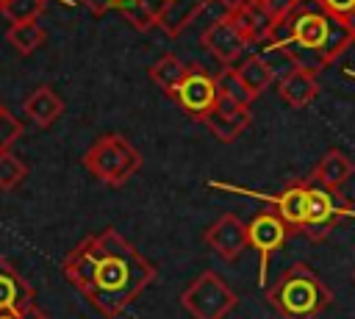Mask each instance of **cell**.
<instances>
[{"mask_svg": "<svg viewBox=\"0 0 355 319\" xmlns=\"http://www.w3.org/2000/svg\"><path fill=\"white\" fill-rule=\"evenodd\" d=\"M205 244L222 258V261H236L247 247H250V230L236 214H222L208 230H205Z\"/></svg>", "mask_w": 355, "mask_h": 319, "instance_id": "cell-10", "label": "cell"}, {"mask_svg": "<svg viewBox=\"0 0 355 319\" xmlns=\"http://www.w3.org/2000/svg\"><path fill=\"white\" fill-rule=\"evenodd\" d=\"M155 277V266L119 230L94 233V275L86 300L105 319L119 316Z\"/></svg>", "mask_w": 355, "mask_h": 319, "instance_id": "cell-1", "label": "cell"}, {"mask_svg": "<svg viewBox=\"0 0 355 319\" xmlns=\"http://www.w3.org/2000/svg\"><path fill=\"white\" fill-rule=\"evenodd\" d=\"M250 122H252L250 105H239V103H233V100H227V97H219V103L214 105V111L205 117L208 130H211L219 141H225V144L236 141V139L250 128Z\"/></svg>", "mask_w": 355, "mask_h": 319, "instance_id": "cell-12", "label": "cell"}, {"mask_svg": "<svg viewBox=\"0 0 355 319\" xmlns=\"http://www.w3.org/2000/svg\"><path fill=\"white\" fill-rule=\"evenodd\" d=\"M216 3H219L225 11H236V8H241L247 0H216Z\"/></svg>", "mask_w": 355, "mask_h": 319, "instance_id": "cell-30", "label": "cell"}, {"mask_svg": "<svg viewBox=\"0 0 355 319\" xmlns=\"http://www.w3.org/2000/svg\"><path fill=\"white\" fill-rule=\"evenodd\" d=\"M352 280H355V272H352Z\"/></svg>", "mask_w": 355, "mask_h": 319, "instance_id": "cell-35", "label": "cell"}, {"mask_svg": "<svg viewBox=\"0 0 355 319\" xmlns=\"http://www.w3.org/2000/svg\"><path fill=\"white\" fill-rule=\"evenodd\" d=\"M44 42V28L36 22H19L8 28V44L19 53V55H31L39 44Z\"/></svg>", "mask_w": 355, "mask_h": 319, "instance_id": "cell-22", "label": "cell"}, {"mask_svg": "<svg viewBox=\"0 0 355 319\" xmlns=\"http://www.w3.org/2000/svg\"><path fill=\"white\" fill-rule=\"evenodd\" d=\"M236 25L241 28V33L247 36V42H272L275 31H277V17L261 3V0H247L241 8L227 11Z\"/></svg>", "mask_w": 355, "mask_h": 319, "instance_id": "cell-13", "label": "cell"}, {"mask_svg": "<svg viewBox=\"0 0 355 319\" xmlns=\"http://www.w3.org/2000/svg\"><path fill=\"white\" fill-rule=\"evenodd\" d=\"M261 3H263V6L277 17V25H280V22H283V19H286V17H288V14H291L302 0H261Z\"/></svg>", "mask_w": 355, "mask_h": 319, "instance_id": "cell-28", "label": "cell"}, {"mask_svg": "<svg viewBox=\"0 0 355 319\" xmlns=\"http://www.w3.org/2000/svg\"><path fill=\"white\" fill-rule=\"evenodd\" d=\"M269 44L272 50L286 53L294 67L319 72L338 61L355 44V22L327 14L316 0H302L277 25L275 39Z\"/></svg>", "mask_w": 355, "mask_h": 319, "instance_id": "cell-2", "label": "cell"}, {"mask_svg": "<svg viewBox=\"0 0 355 319\" xmlns=\"http://www.w3.org/2000/svg\"><path fill=\"white\" fill-rule=\"evenodd\" d=\"M178 105L191 117L205 122V117L214 111V105L219 103V89H216V75H211L205 67L191 64L175 92Z\"/></svg>", "mask_w": 355, "mask_h": 319, "instance_id": "cell-7", "label": "cell"}, {"mask_svg": "<svg viewBox=\"0 0 355 319\" xmlns=\"http://www.w3.org/2000/svg\"><path fill=\"white\" fill-rule=\"evenodd\" d=\"M236 72H239L241 83L250 89L252 97H261V94L269 89V83L275 80V69H272V64H269L263 55H247V58L236 67Z\"/></svg>", "mask_w": 355, "mask_h": 319, "instance_id": "cell-20", "label": "cell"}, {"mask_svg": "<svg viewBox=\"0 0 355 319\" xmlns=\"http://www.w3.org/2000/svg\"><path fill=\"white\" fill-rule=\"evenodd\" d=\"M64 277L86 297L89 286H92V275H94V236H86L83 241H78L69 255L64 258V266H61Z\"/></svg>", "mask_w": 355, "mask_h": 319, "instance_id": "cell-17", "label": "cell"}, {"mask_svg": "<svg viewBox=\"0 0 355 319\" xmlns=\"http://www.w3.org/2000/svg\"><path fill=\"white\" fill-rule=\"evenodd\" d=\"M33 308L36 302H33L31 283L8 258H0V313L25 316Z\"/></svg>", "mask_w": 355, "mask_h": 319, "instance_id": "cell-11", "label": "cell"}, {"mask_svg": "<svg viewBox=\"0 0 355 319\" xmlns=\"http://www.w3.org/2000/svg\"><path fill=\"white\" fill-rule=\"evenodd\" d=\"M352 175H355V161H352L344 150L333 147V150H327V153L316 161V166H313V172H311V180H313L316 186L327 189V191H341L344 183H347Z\"/></svg>", "mask_w": 355, "mask_h": 319, "instance_id": "cell-14", "label": "cell"}, {"mask_svg": "<svg viewBox=\"0 0 355 319\" xmlns=\"http://www.w3.org/2000/svg\"><path fill=\"white\" fill-rule=\"evenodd\" d=\"M266 302L283 319H316L330 308L333 291L308 264H291L266 288Z\"/></svg>", "mask_w": 355, "mask_h": 319, "instance_id": "cell-3", "label": "cell"}, {"mask_svg": "<svg viewBox=\"0 0 355 319\" xmlns=\"http://www.w3.org/2000/svg\"><path fill=\"white\" fill-rule=\"evenodd\" d=\"M236 291L211 269L200 272L180 294V305L191 319H225L236 308Z\"/></svg>", "mask_w": 355, "mask_h": 319, "instance_id": "cell-5", "label": "cell"}, {"mask_svg": "<svg viewBox=\"0 0 355 319\" xmlns=\"http://www.w3.org/2000/svg\"><path fill=\"white\" fill-rule=\"evenodd\" d=\"M200 44H202L219 64L230 67L233 61H239V58L244 55V50H247L250 42H247V36L241 33V28L236 25V19L225 11V17L214 19V22L202 31Z\"/></svg>", "mask_w": 355, "mask_h": 319, "instance_id": "cell-9", "label": "cell"}, {"mask_svg": "<svg viewBox=\"0 0 355 319\" xmlns=\"http://www.w3.org/2000/svg\"><path fill=\"white\" fill-rule=\"evenodd\" d=\"M216 89H219V97H227V100H233V103H239V105H250L255 97L250 94V89L241 83V78H239V72L233 69V67H225L219 75H216Z\"/></svg>", "mask_w": 355, "mask_h": 319, "instance_id": "cell-24", "label": "cell"}, {"mask_svg": "<svg viewBox=\"0 0 355 319\" xmlns=\"http://www.w3.org/2000/svg\"><path fill=\"white\" fill-rule=\"evenodd\" d=\"M22 108H25V117H28L33 125H39V128H50V125L64 114V103H61V97H58L50 86L33 89V92L25 97Z\"/></svg>", "mask_w": 355, "mask_h": 319, "instance_id": "cell-19", "label": "cell"}, {"mask_svg": "<svg viewBox=\"0 0 355 319\" xmlns=\"http://www.w3.org/2000/svg\"><path fill=\"white\" fill-rule=\"evenodd\" d=\"M186 69H189V64H183L178 55L166 53V55H161V58L150 67V80H153L164 94L175 97V92H178V86H180Z\"/></svg>", "mask_w": 355, "mask_h": 319, "instance_id": "cell-21", "label": "cell"}, {"mask_svg": "<svg viewBox=\"0 0 355 319\" xmlns=\"http://www.w3.org/2000/svg\"><path fill=\"white\" fill-rule=\"evenodd\" d=\"M347 211H349V202L341 197V191H327L311 180L308 214H305L300 233L308 236L311 241H324L333 233V227L338 225V219H344Z\"/></svg>", "mask_w": 355, "mask_h": 319, "instance_id": "cell-6", "label": "cell"}, {"mask_svg": "<svg viewBox=\"0 0 355 319\" xmlns=\"http://www.w3.org/2000/svg\"><path fill=\"white\" fill-rule=\"evenodd\" d=\"M133 3H136V0H114V8H119V11H128Z\"/></svg>", "mask_w": 355, "mask_h": 319, "instance_id": "cell-32", "label": "cell"}, {"mask_svg": "<svg viewBox=\"0 0 355 319\" xmlns=\"http://www.w3.org/2000/svg\"><path fill=\"white\" fill-rule=\"evenodd\" d=\"M327 14L338 19H352L355 17V0H316Z\"/></svg>", "mask_w": 355, "mask_h": 319, "instance_id": "cell-27", "label": "cell"}, {"mask_svg": "<svg viewBox=\"0 0 355 319\" xmlns=\"http://www.w3.org/2000/svg\"><path fill=\"white\" fill-rule=\"evenodd\" d=\"M28 175V166L19 155H14L11 150H0V191H11L17 189Z\"/></svg>", "mask_w": 355, "mask_h": 319, "instance_id": "cell-25", "label": "cell"}, {"mask_svg": "<svg viewBox=\"0 0 355 319\" xmlns=\"http://www.w3.org/2000/svg\"><path fill=\"white\" fill-rule=\"evenodd\" d=\"M164 3H169V0H164Z\"/></svg>", "mask_w": 355, "mask_h": 319, "instance_id": "cell-36", "label": "cell"}, {"mask_svg": "<svg viewBox=\"0 0 355 319\" xmlns=\"http://www.w3.org/2000/svg\"><path fill=\"white\" fill-rule=\"evenodd\" d=\"M80 6H83L89 14L103 17L105 11H111V8H114V0H80Z\"/></svg>", "mask_w": 355, "mask_h": 319, "instance_id": "cell-29", "label": "cell"}, {"mask_svg": "<svg viewBox=\"0 0 355 319\" xmlns=\"http://www.w3.org/2000/svg\"><path fill=\"white\" fill-rule=\"evenodd\" d=\"M83 166L105 186H125L141 169V153L119 133L100 136L83 153Z\"/></svg>", "mask_w": 355, "mask_h": 319, "instance_id": "cell-4", "label": "cell"}, {"mask_svg": "<svg viewBox=\"0 0 355 319\" xmlns=\"http://www.w3.org/2000/svg\"><path fill=\"white\" fill-rule=\"evenodd\" d=\"M19 319H50L44 311H39V308H33V311H28L25 316H19Z\"/></svg>", "mask_w": 355, "mask_h": 319, "instance_id": "cell-31", "label": "cell"}, {"mask_svg": "<svg viewBox=\"0 0 355 319\" xmlns=\"http://www.w3.org/2000/svg\"><path fill=\"white\" fill-rule=\"evenodd\" d=\"M3 108H6V105H0V114H3Z\"/></svg>", "mask_w": 355, "mask_h": 319, "instance_id": "cell-34", "label": "cell"}, {"mask_svg": "<svg viewBox=\"0 0 355 319\" xmlns=\"http://www.w3.org/2000/svg\"><path fill=\"white\" fill-rule=\"evenodd\" d=\"M44 6H47V0H0V14L11 25L36 22L44 14Z\"/></svg>", "mask_w": 355, "mask_h": 319, "instance_id": "cell-23", "label": "cell"}, {"mask_svg": "<svg viewBox=\"0 0 355 319\" xmlns=\"http://www.w3.org/2000/svg\"><path fill=\"white\" fill-rule=\"evenodd\" d=\"M277 94L291 105V108H305L316 100L319 94V80L316 72L305 67H291L280 80H277Z\"/></svg>", "mask_w": 355, "mask_h": 319, "instance_id": "cell-16", "label": "cell"}, {"mask_svg": "<svg viewBox=\"0 0 355 319\" xmlns=\"http://www.w3.org/2000/svg\"><path fill=\"white\" fill-rule=\"evenodd\" d=\"M247 230H250V247L258 252L261 258V283L266 280V266H269V258L272 252H277L286 239H288V225L280 219V214L275 208H266V211H258L250 222H247Z\"/></svg>", "mask_w": 355, "mask_h": 319, "instance_id": "cell-8", "label": "cell"}, {"mask_svg": "<svg viewBox=\"0 0 355 319\" xmlns=\"http://www.w3.org/2000/svg\"><path fill=\"white\" fill-rule=\"evenodd\" d=\"M208 6V0H169L161 6L158 14V28L166 36H180Z\"/></svg>", "mask_w": 355, "mask_h": 319, "instance_id": "cell-18", "label": "cell"}, {"mask_svg": "<svg viewBox=\"0 0 355 319\" xmlns=\"http://www.w3.org/2000/svg\"><path fill=\"white\" fill-rule=\"evenodd\" d=\"M308 197H311V178L308 180H291L280 189L275 197V211L288 225V230H302L305 214H308Z\"/></svg>", "mask_w": 355, "mask_h": 319, "instance_id": "cell-15", "label": "cell"}, {"mask_svg": "<svg viewBox=\"0 0 355 319\" xmlns=\"http://www.w3.org/2000/svg\"><path fill=\"white\" fill-rule=\"evenodd\" d=\"M0 319H19V316H14V313H0Z\"/></svg>", "mask_w": 355, "mask_h": 319, "instance_id": "cell-33", "label": "cell"}, {"mask_svg": "<svg viewBox=\"0 0 355 319\" xmlns=\"http://www.w3.org/2000/svg\"><path fill=\"white\" fill-rule=\"evenodd\" d=\"M19 136H22L19 119H17L8 108H3V114H0V150H11V144H14Z\"/></svg>", "mask_w": 355, "mask_h": 319, "instance_id": "cell-26", "label": "cell"}]
</instances>
